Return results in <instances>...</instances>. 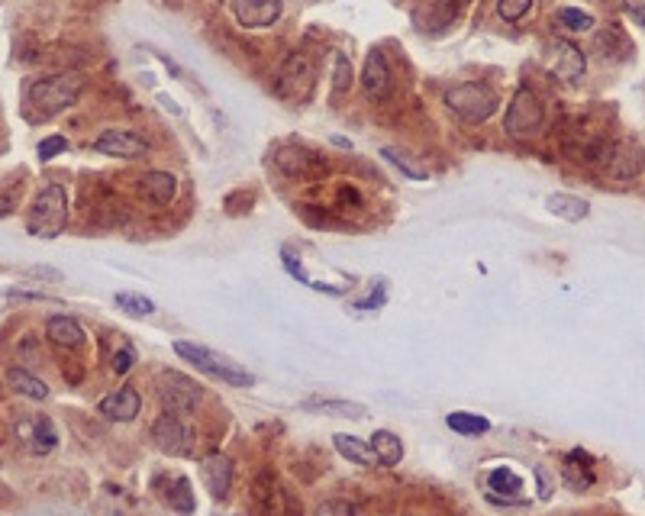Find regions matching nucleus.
<instances>
[{
  "instance_id": "nucleus-1",
  "label": "nucleus",
  "mask_w": 645,
  "mask_h": 516,
  "mask_svg": "<svg viewBox=\"0 0 645 516\" xmlns=\"http://www.w3.org/2000/svg\"><path fill=\"white\" fill-rule=\"evenodd\" d=\"M84 91V78L75 71H62V75L39 78L26 88V117L30 120H52L59 113L71 110L78 104Z\"/></svg>"
},
{
  "instance_id": "nucleus-2",
  "label": "nucleus",
  "mask_w": 645,
  "mask_h": 516,
  "mask_svg": "<svg viewBox=\"0 0 645 516\" xmlns=\"http://www.w3.org/2000/svg\"><path fill=\"white\" fill-rule=\"evenodd\" d=\"M68 223V188L65 184H46L36 200L30 213H26V233L36 239H55L59 233H65Z\"/></svg>"
},
{
  "instance_id": "nucleus-3",
  "label": "nucleus",
  "mask_w": 645,
  "mask_h": 516,
  "mask_svg": "<svg viewBox=\"0 0 645 516\" xmlns=\"http://www.w3.org/2000/svg\"><path fill=\"white\" fill-rule=\"evenodd\" d=\"M175 352L184 358V362H191L197 371H204V375L210 378H217L229 387H255V375L252 371H246L239 362H233V358H226V355H217V352H210L207 346H197V342H175Z\"/></svg>"
},
{
  "instance_id": "nucleus-4",
  "label": "nucleus",
  "mask_w": 645,
  "mask_h": 516,
  "mask_svg": "<svg viewBox=\"0 0 645 516\" xmlns=\"http://www.w3.org/2000/svg\"><path fill=\"white\" fill-rule=\"evenodd\" d=\"M446 107L465 123H484L497 113V94L484 81H462L449 88Z\"/></svg>"
},
{
  "instance_id": "nucleus-5",
  "label": "nucleus",
  "mask_w": 645,
  "mask_h": 516,
  "mask_svg": "<svg viewBox=\"0 0 645 516\" xmlns=\"http://www.w3.org/2000/svg\"><path fill=\"white\" fill-rule=\"evenodd\" d=\"M313 84H317V71H313V62L307 59L304 52H294L278 68L275 94L281 100H288V104H307L310 94H313Z\"/></svg>"
},
{
  "instance_id": "nucleus-6",
  "label": "nucleus",
  "mask_w": 645,
  "mask_h": 516,
  "mask_svg": "<svg viewBox=\"0 0 645 516\" xmlns=\"http://www.w3.org/2000/svg\"><path fill=\"white\" fill-rule=\"evenodd\" d=\"M542 126H546V110H542L536 91L520 88V91L513 94V100L507 104V113H504L507 136H513V139H533V136L542 133Z\"/></svg>"
},
{
  "instance_id": "nucleus-7",
  "label": "nucleus",
  "mask_w": 645,
  "mask_h": 516,
  "mask_svg": "<svg viewBox=\"0 0 645 516\" xmlns=\"http://www.w3.org/2000/svg\"><path fill=\"white\" fill-rule=\"evenodd\" d=\"M200 397H204L200 384H194L188 375H181V371H162L159 375V400H162L165 413L188 417V413L197 410Z\"/></svg>"
},
{
  "instance_id": "nucleus-8",
  "label": "nucleus",
  "mask_w": 645,
  "mask_h": 516,
  "mask_svg": "<svg viewBox=\"0 0 645 516\" xmlns=\"http://www.w3.org/2000/svg\"><path fill=\"white\" fill-rule=\"evenodd\" d=\"M546 68L552 71L555 78H562L565 84H581L584 78V71H587V59H584V52L575 46L571 39H552L549 46H546Z\"/></svg>"
},
{
  "instance_id": "nucleus-9",
  "label": "nucleus",
  "mask_w": 645,
  "mask_h": 516,
  "mask_svg": "<svg viewBox=\"0 0 645 516\" xmlns=\"http://www.w3.org/2000/svg\"><path fill=\"white\" fill-rule=\"evenodd\" d=\"M149 436H152V446L171 458L191 455V449H194V433L184 426L181 417H175V413H162V417L152 423Z\"/></svg>"
},
{
  "instance_id": "nucleus-10",
  "label": "nucleus",
  "mask_w": 645,
  "mask_h": 516,
  "mask_svg": "<svg viewBox=\"0 0 645 516\" xmlns=\"http://www.w3.org/2000/svg\"><path fill=\"white\" fill-rule=\"evenodd\" d=\"M600 162H604L607 175L616 178V181H633L642 165H645V149L639 142H607L604 146V155H600Z\"/></svg>"
},
{
  "instance_id": "nucleus-11",
  "label": "nucleus",
  "mask_w": 645,
  "mask_h": 516,
  "mask_svg": "<svg viewBox=\"0 0 645 516\" xmlns=\"http://www.w3.org/2000/svg\"><path fill=\"white\" fill-rule=\"evenodd\" d=\"M97 155H110V159H146L149 155V142L142 139L136 129H104L97 139H94V146H91Z\"/></svg>"
},
{
  "instance_id": "nucleus-12",
  "label": "nucleus",
  "mask_w": 645,
  "mask_h": 516,
  "mask_svg": "<svg viewBox=\"0 0 645 516\" xmlns=\"http://www.w3.org/2000/svg\"><path fill=\"white\" fill-rule=\"evenodd\" d=\"M233 13L246 30H268L281 20L284 4L281 0H233Z\"/></svg>"
},
{
  "instance_id": "nucleus-13",
  "label": "nucleus",
  "mask_w": 645,
  "mask_h": 516,
  "mask_svg": "<svg viewBox=\"0 0 645 516\" xmlns=\"http://www.w3.org/2000/svg\"><path fill=\"white\" fill-rule=\"evenodd\" d=\"M155 491H159L162 504H168V510H175L181 516H191L197 510L194 487L184 475H159L155 478Z\"/></svg>"
},
{
  "instance_id": "nucleus-14",
  "label": "nucleus",
  "mask_w": 645,
  "mask_h": 516,
  "mask_svg": "<svg viewBox=\"0 0 645 516\" xmlns=\"http://www.w3.org/2000/svg\"><path fill=\"white\" fill-rule=\"evenodd\" d=\"M362 84H365V94L371 100H387L394 91V75H391V65H387L384 52L381 49H371L368 59H365V71H362Z\"/></svg>"
},
{
  "instance_id": "nucleus-15",
  "label": "nucleus",
  "mask_w": 645,
  "mask_h": 516,
  "mask_svg": "<svg viewBox=\"0 0 645 516\" xmlns=\"http://www.w3.org/2000/svg\"><path fill=\"white\" fill-rule=\"evenodd\" d=\"M200 478H204V487L213 500H226L229 487H233V465H229L226 455L210 452L204 462H200Z\"/></svg>"
},
{
  "instance_id": "nucleus-16",
  "label": "nucleus",
  "mask_w": 645,
  "mask_h": 516,
  "mask_svg": "<svg viewBox=\"0 0 645 516\" xmlns=\"http://www.w3.org/2000/svg\"><path fill=\"white\" fill-rule=\"evenodd\" d=\"M17 433L20 439L26 442V449H30L33 455H49L55 446H59V433H55V426L49 417H30V420H23L17 426Z\"/></svg>"
},
{
  "instance_id": "nucleus-17",
  "label": "nucleus",
  "mask_w": 645,
  "mask_h": 516,
  "mask_svg": "<svg viewBox=\"0 0 645 516\" xmlns=\"http://www.w3.org/2000/svg\"><path fill=\"white\" fill-rule=\"evenodd\" d=\"M142 410V397L136 387H117L113 394L100 400V413L113 423H133Z\"/></svg>"
},
{
  "instance_id": "nucleus-18",
  "label": "nucleus",
  "mask_w": 645,
  "mask_h": 516,
  "mask_svg": "<svg viewBox=\"0 0 645 516\" xmlns=\"http://www.w3.org/2000/svg\"><path fill=\"white\" fill-rule=\"evenodd\" d=\"M139 194L149 200L152 207H168L178 194V178L171 171H146L139 178Z\"/></svg>"
},
{
  "instance_id": "nucleus-19",
  "label": "nucleus",
  "mask_w": 645,
  "mask_h": 516,
  "mask_svg": "<svg viewBox=\"0 0 645 516\" xmlns=\"http://www.w3.org/2000/svg\"><path fill=\"white\" fill-rule=\"evenodd\" d=\"M275 162H278V168L284 171V175H291V178H304V175H310V171H317V168L326 165L317 152H310L304 146H284V149H278Z\"/></svg>"
},
{
  "instance_id": "nucleus-20",
  "label": "nucleus",
  "mask_w": 645,
  "mask_h": 516,
  "mask_svg": "<svg viewBox=\"0 0 645 516\" xmlns=\"http://www.w3.org/2000/svg\"><path fill=\"white\" fill-rule=\"evenodd\" d=\"M562 478L565 484L571 487V491H587L597 475H594V458L587 455L584 449H575V452H568L565 455V462H562Z\"/></svg>"
},
{
  "instance_id": "nucleus-21",
  "label": "nucleus",
  "mask_w": 645,
  "mask_h": 516,
  "mask_svg": "<svg viewBox=\"0 0 645 516\" xmlns=\"http://www.w3.org/2000/svg\"><path fill=\"white\" fill-rule=\"evenodd\" d=\"M487 494H491L494 500H504V504H513V500H520V491H523V478L516 475V471L510 465H497L487 471Z\"/></svg>"
},
{
  "instance_id": "nucleus-22",
  "label": "nucleus",
  "mask_w": 645,
  "mask_h": 516,
  "mask_svg": "<svg viewBox=\"0 0 645 516\" xmlns=\"http://www.w3.org/2000/svg\"><path fill=\"white\" fill-rule=\"evenodd\" d=\"M46 336L62 349H81L84 346V326L68 317V313H55V317L46 320Z\"/></svg>"
},
{
  "instance_id": "nucleus-23",
  "label": "nucleus",
  "mask_w": 645,
  "mask_h": 516,
  "mask_svg": "<svg viewBox=\"0 0 645 516\" xmlns=\"http://www.w3.org/2000/svg\"><path fill=\"white\" fill-rule=\"evenodd\" d=\"M458 13V0H426L417 10V26L420 30H442L449 26Z\"/></svg>"
},
{
  "instance_id": "nucleus-24",
  "label": "nucleus",
  "mask_w": 645,
  "mask_h": 516,
  "mask_svg": "<svg viewBox=\"0 0 645 516\" xmlns=\"http://www.w3.org/2000/svg\"><path fill=\"white\" fill-rule=\"evenodd\" d=\"M333 446L342 458H349L352 465H362V468H375L378 465V455L371 452V446L365 439L349 436V433H336L333 436Z\"/></svg>"
},
{
  "instance_id": "nucleus-25",
  "label": "nucleus",
  "mask_w": 645,
  "mask_h": 516,
  "mask_svg": "<svg viewBox=\"0 0 645 516\" xmlns=\"http://www.w3.org/2000/svg\"><path fill=\"white\" fill-rule=\"evenodd\" d=\"M368 446L378 455V465H384V468H394V465H400V458H404V442H400V436H394L391 429H378V433L368 439Z\"/></svg>"
},
{
  "instance_id": "nucleus-26",
  "label": "nucleus",
  "mask_w": 645,
  "mask_h": 516,
  "mask_svg": "<svg viewBox=\"0 0 645 516\" xmlns=\"http://www.w3.org/2000/svg\"><path fill=\"white\" fill-rule=\"evenodd\" d=\"M7 384H10L20 397H26V400H46V397H49L46 381L36 378L33 371H26V368H10Z\"/></svg>"
},
{
  "instance_id": "nucleus-27",
  "label": "nucleus",
  "mask_w": 645,
  "mask_h": 516,
  "mask_svg": "<svg viewBox=\"0 0 645 516\" xmlns=\"http://www.w3.org/2000/svg\"><path fill=\"white\" fill-rule=\"evenodd\" d=\"M549 210L555 213V217H562L568 223H581L587 213H591V204L581 197H571V194H552L549 197Z\"/></svg>"
},
{
  "instance_id": "nucleus-28",
  "label": "nucleus",
  "mask_w": 645,
  "mask_h": 516,
  "mask_svg": "<svg viewBox=\"0 0 645 516\" xmlns=\"http://www.w3.org/2000/svg\"><path fill=\"white\" fill-rule=\"evenodd\" d=\"M307 410H320V413H329V417H352V420H362L365 417V407L362 404H352V400H304Z\"/></svg>"
},
{
  "instance_id": "nucleus-29",
  "label": "nucleus",
  "mask_w": 645,
  "mask_h": 516,
  "mask_svg": "<svg viewBox=\"0 0 645 516\" xmlns=\"http://www.w3.org/2000/svg\"><path fill=\"white\" fill-rule=\"evenodd\" d=\"M446 426L452 429V433L458 436H481L491 429V423H487L484 417H478V413H465V410H455L446 417Z\"/></svg>"
},
{
  "instance_id": "nucleus-30",
  "label": "nucleus",
  "mask_w": 645,
  "mask_h": 516,
  "mask_svg": "<svg viewBox=\"0 0 645 516\" xmlns=\"http://www.w3.org/2000/svg\"><path fill=\"white\" fill-rule=\"evenodd\" d=\"M113 304H117L123 313H129V317H152L155 313V300L133 294V291H120L117 297H113Z\"/></svg>"
},
{
  "instance_id": "nucleus-31",
  "label": "nucleus",
  "mask_w": 645,
  "mask_h": 516,
  "mask_svg": "<svg viewBox=\"0 0 645 516\" xmlns=\"http://www.w3.org/2000/svg\"><path fill=\"white\" fill-rule=\"evenodd\" d=\"M555 23L562 26V30H568V33H584V30H591V26H594V17L587 10H578V7H562L555 13Z\"/></svg>"
},
{
  "instance_id": "nucleus-32",
  "label": "nucleus",
  "mask_w": 645,
  "mask_h": 516,
  "mask_svg": "<svg viewBox=\"0 0 645 516\" xmlns=\"http://www.w3.org/2000/svg\"><path fill=\"white\" fill-rule=\"evenodd\" d=\"M381 155L400 171V175H407L410 181H429V171H426L423 165H417V162H410L404 152H397V149H381Z\"/></svg>"
},
{
  "instance_id": "nucleus-33",
  "label": "nucleus",
  "mask_w": 645,
  "mask_h": 516,
  "mask_svg": "<svg viewBox=\"0 0 645 516\" xmlns=\"http://www.w3.org/2000/svg\"><path fill=\"white\" fill-rule=\"evenodd\" d=\"M533 7H536V0H497V13L504 23H520Z\"/></svg>"
},
{
  "instance_id": "nucleus-34",
  "label": "nucleus",
  "mask_w": 645,
  "mask_h": 516,
  "mask_svg": "<svg viewBox=\"0 0 645 516\" xmlns=\"http://www.w3.org/2000/svg\"><path fill=\"white\" fill-rule=\"evenodd\" d=\"M349 88H352V62H349L346 52H339L336 55V71H333V94L342 97Z\"/></svg>"
},
{
  "instance_id": "nucleus-35",
  "label": "nucleus",
  "mask_w": 645,
  "mask_h": 516,
  "mask_svg": "<svg viewBox=\"0 0 645 516\" xmlns=\"http://www.w3.org/2000/svg\"><path fill=\"white\" fill-rule=\"evenodd\" d=\"M313 516H365V510L358 507V504H352V500L333 497V500H323V504L317 507V513H313Z\"/></svg>"
},
{
  "instance_id": "nucleus-36",
  "label": "nucleus",
  "mask_w": 645,
  "mask_h": 516,
  "mask_svg": "<svg viewBox=\"0 0 645 516\" xmlns=\"http://www.w3.org/2000/svg\"><path fill=\"white\" fill-rule=\"evenodd\" d=\"M136 365V352H133V346H129L126 339H120V352H113V358H110V368L117 371V375H126L129 368Z\"/></svg>"
},
{
  "instance_id": "nucleus-37",
  "label": "nucleus",
  "mask_w": 645,
  "mask_h": 516,
  "mask_svg": "<svg viewBox=\"0 0 645 516\" xmlns=\"http://www.w3.org/2000/svg\"><path fill=\"white\" fill-rule=\"evenodd\" d=\"M65 149H68V139L65 136H46V139L39 142L36 152H39V162H52L55 155H62Z\"/></svg>"
},
{
  "instance_id": "nucleus-38",
  "label": "nucleus",
  "mask_w": 645,
  "mask_h": 516,
  "mask_svg": "<svg viewBox=\"0 0 645 516\" xmlns=\"http://www.w3.org/2000/svg\"><path fill=\"white\" fill-rule=\"evenodd\" d=\"M623 10L633 17L636 26H642V30H645V0H623Z\"/></svg>"
},
{
  "instance_id": "nucleus-39",
  "label": "nucleus",
  "mask_w": 645,
  "mask_h": 516,
  "mask_svg": "<svg viewBox=\"0 0 645 516\" xmlns=\"http://www.w3.org/2000/svg\"><path fill=\"white\" fill-rule=\"evenodd\" d=\"M536 481H539V497H542V500H549V497H552V491H555V484H552L549 471L542 468V465H536Z\"/></svg>"
},
{
  "instance_id": "nucleus-40",
  "label": "nucleus",
  "mask_w": 645,
  "mask_h": 516,
  "mask_svg": "<svg viewBox=\"0 0 645 516\" xmlns=\"http://www.w3.org/2000/svg\"><path fill=\"white\" fill-rule=\"evenodd\" d=\"M13 204H17V188H7V191H0V217H7V213H13Z\"/></svg>"
},
{
  "instance_id": "nucleus-41",
  "label": "nucleus",
  "mask_w": 645,
  "mask_h": 516,
  "mask_svg": "<svg viewBox=\"0 0 645 516\" xmlns=\"http://www.w3.org/2000/svg\"><path fill=\"white\" fill-rule=\"evenodd\" d=\"M4 491H7V487H4V484H0V500H4V497H7Z\"/></svg>"
}]
</instances>
